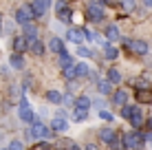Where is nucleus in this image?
<instances>
[{
  "label": "nucleus",
  "mask_w": 152,
  "mask_h": 150,
  "mask_svg": "<svg viewBox=\"0 0 152 150\" xmlns=\"http://www.w3.org/2000/svg\"><path fill=\"white\" fill-rule=\"evenodd\" d=\"M75 71H77V77H86V75H91V69H88L86 62H80V64H75Z\"/></svg>",
  "instance_id": "24"
},
{
  "label": "nucleus",
  "mask_w": 152,
  "mask_h": 150,
  "mask_svg": "<svg viewBox=\"0 0 152 150\" xmlns=\"http://www.w3.org/2000/svg\"><path fill=\"white\" fill-rule=\"evenodd\" d=\"M49 49H51V53H57V55L64 53V44H62V40H60V38H51Z\"/></svg>",
  "instance_id": "15"
},
{
  "label": "nucleus",
  "mask_w": 152,
  "mask_h": 150,
  "mask_svg": "<svg viewBox=\"0 0 152 150\" xmlns=\"http://www.w3.org/2000/svg\"><path fill=\"white\" fill-rule=\"evenodd\" d=\"M124 44H126V49H130L137 55H148V51H150L148 42H143V40H126Z\"/></svg>",
  "instance_id": "6"
},
{
  "label": "nucleus",
  "mask_w": 152,
  "mask_h": 150,
  "mask_svg": "<svg viewBox=\"0 0 152 150\" xmlns=\"http://www.w3.org/2000/svg\"><path fill=\"white\" fill-rule=\"evenodd\" d=\"M2 150H9V148H2Z\"/></svg>",
  "instance_id": "43"
},
{
  "label": "nucleus",
  "mask_w": 152,
  "mask_h": 150,
  "mask_svg": "<svg viewBox=\"0 0 152 150\" xmlns=\"http://www.w3.org/2000/svg\"><path fill=\"white\" fill-rule=\"evenodd\" d=\"M134 86H137V91H150V82H148V80H143V77L134 80Z\"/></svg>",
  "instance_id": "28"
},
{
  "label": "nucleus",
  "mask_w": 152,
  "mask_h": 150,
  "mask_svg": "<svg viewBox=\"0 0 152 150\" xmlns=\"http://www.w3.org/2000/svg\"><path fill=\"white\" fill-rule=\"evenodd\" d=\"M60 64H62V69H66V66H73V58L66 53V51L60 55Z\"/></svg>",
  "instance_id": "29"
},
{
  "label": "nucleus",
  "mask_w": 152,
  "mask_h": 150,
  "mask_svg": "<svg viewBox=\"0 0 152 150\" xmlns=\"http://www.w3.org/2000/svg\"><path fill=\"white\" fill-rule=\"evenodd\" d=\"M86 18L91 20V22H102L106 15H104V7L97 2V0H93V2H88L86 7Z\"/></svg>",
  "instance_id": "2"
},
{
  "label": "nucleus",
  "mask_w": 152,
  "mask_h": 150,
  "mask_svg": "<svg viewBox=\"0 0 152 150\" xmlns=\"http://www.w3.org/2000/svg\"><path fill=\"white\" fill-rule=\"evenodd\" d=\"M134 108H137V106H128V104L121 106V117H124V119H130L132 113H134Z\"/></svg>",
  "instance_id": "31"
},
{
  "label": "nucleus",
  "mask_w": 152,
  "mask_h": 150,
  "mask_svg": "<svg viewBox=\"0 0 152 150\" xmlns=\"http://www.w3.org/2000/svg\"><path fill=\"white\" fill-rule=\"evenodd\" d=\"M117 55H119V51L115 49V46H110V44L104 46V58L106 60H117Z\"/></svg>",
  "instance_id": "23"
},
{
  "label": "nucleus",
  "mask_w": 152,
  "mask_h": 150,
  "mask_svg": "<svg viewBox=\"0 0 152 150\" xmlns=\"http://www.w3.org/2000/svg\"><path fill=\"white\" fill-rule=\"evenodd\" d=\"M51 128H53V130H60V132L69 130V119H64V117H55V119H51Z\"/></svg>",
  "instance_id": "11"
},
{
  "label": "nucleus",
  "mask_w": 152,
  "mask_h": 150,
  "mask_svg": "<svg viewBox=\"0 0 152 150\" xmlns=\"http://www.w3.org/2000/svg\"><path fill=\"white\" fill-rule=\"evenodd\" d=\"M137 102L139 104H150L152 102V89L150 91H137Z\"/></svg>",
  "instance_id": "17"
},
{
  "label": "nucleus",
  "mask_w": 152,
  "mask_h": 150,
  "mask_svg": "<svg viewBox=\"0 0 152 150\" xmlns=\"http://www.w3.org/2000/svg\"><path fill=\"white\" fill-rule=\"evenodd\" d=\"M128 2H134V0H128Z\"/></svg>",
  "instance_id": "42"
},
{
  "label": "nucleus",
  "mask_w": 152,
  "mask_h": 150,
  "mask_svg": "<svg viewBox=\"0 0 152 150\" xmlns=\"http://www.w3.org/2000/svg\"><path fill=\"white\" fill-rule=\"evenodd\" d=\"M9 150H24V146H22V141H20V139H13V141L9 143Z\"/></svg>",
  "instance_id": "33"
},
{
  "label": "nucleus",
  "mask_w": 152,
  "mask_h": 150,
  "mask_svg": "<svg viewBox=\"0 0 152 150\" xmlns=\"http://www.w3.org/2000/svg\"><path fill=\"white\" fill-rule=\"evenodd\" d=\"M88 117V110H82V108H73V119L75 121H84Z\"/></svg>",
  "instance_id": "27"
},
{
  "label": "nucleus",
  "mask_w": 152,
  "mask_h": 150,
  "mask_svg": "<svg viewBox=\"0 0 152 150\" xmlns=\"http://www.w3.org/2000/svg\"><path fill=\"white\" fill-rule=\"evenodd\" d=\"M9 64H11L15 71L24 69V60H22V55H20V53H13V55H11V60H9Z\"/></svg>",
  "instance_id": "20"
},
{
  "label": "nucleus",
  "mask_w": 152,
  "mask_h": 150,
  "mask_svg": "<svg viewBox=\"0 0 152 150\" xmlns=\"http://www.w3.org/2000/svg\"><path fill=\"white\" fill-rule=\"evenodd\" d=\"M121 35H119V29L115 27V24H110V27L106 29V40L108 42H115V40H119Z\"/></svg>",
  "instance_id": "21"
},
{
  "label": "nucleus",
  "mask_w": 152,
  "mask_h": 150,
  "mask_svg": "<svg viewBox=\"0 0 152 150\" xmlns=\"http://www.w3.org/2000/svg\"><path fill=\"white\" fill-rule=\"evenodd\" d=\"M141 2H143L145 9H152V0H141Z\"/></svg>",
  "instance_id": "39"
},
{
  "label": "nucleus",
  "mask_w": 152,
  "mask_h": 150,
  "mask_svg": "<svg viewBox=\"0 0 152 150\" xmlns=\"http://www.w3.org/2000/svg\"><path fill=\"white\" fill-rule=\"evenodd\" d=\"M38 2L42 4V7H44V9H49L51 7V2H53V0H38Z\"/></svg>",
  "instance_id": "37"
},
{
  "label": "nucleus",
  "mask_w": 152,
  "mask_h": 150,
  "mask_svg": "<svg viewBox=\"0 0 152 150\" xmlns=\"http://www.w3.org/2000/svg\"><path fill=\"white\" fill-rule=\"evenodd\" d=\"M115 137H117V135H115L113 128H102V130H99V139H102L104 143H108V146L115 141Z\"/></svg>",
  "instance_id": "12"
},
{
  "label": "nucleus",
  "mask_w": 152,
  "mask_h": 150,
  "mask_svg": "<svg viewBox=\"0 0 152 150\" xmlns=\"http://www.w3.org/2000/svg\"><path fill=\"white\" fill-rule=\"evenodd\" d=\"M108 82H110V84H119V82H121V71L119 69H108Z\"/></svg>",
  "instance_id": "22"
},
{
  "label": "nucleus",
  "mask_w": 152,
  "mask_h": 150,
  "mask_svg": "<svg viewBox=\"0 0 152 150\" xmlns=\"http://www.w3.org/2000/svg\"><path fill=\"white\" fill-rule=\"evenodd\" d=\"M0 33H2V18H0Z\"/></svg>",
  "instance_id": "41"
},
{
  "label": "nucleus",
  "mask_w": 152,
  "mask_h": 150,
  "mask_svg": "<svg viewBox=\"0 0 152 150\" xmlns=\"http://www.w3.org/2000/svg\"><path fill=\"white\" fill-rule=\"evenodd\" d=\"M91 38H93V33H91V31H86V29H80V27L69 29V40H71V42H75V44H80V46H82L84 40H91Z\"/></svg>",
  "instance_id": "4"
},
{
  "label": "nucleus",
  "mask_w": 152,
  "mask_h": 150,
  "mask_svg": "<svg viewBox=\"0 0 152 150\" xmlns=\"http://www.w3.org/2000/svg\"><path fill=\"white\" fill-rule=\"evenodd\" d=\"M75 108H82V110H88L91 108V97L88 95H80L75 100Z\"/></svg>",
  "instance_id": "16"
},
{
  "label": "nucleus",
  "mask_w": 152,
  "mask_h": 150,
  "mask_svg": "<svg viewBox=\"0 0 152 150\" xmlns=\"http://www.w3.org/2000/svg\"><path fill=\"white\" fill-rule=\"evenodd\" d=\"M29 7H31V11H33V18H42V15L46 13V9L42 7V4L38 2V0H33V2H31Z\"/></svg>",
  "instance_id": "19"
},
{
  "label": "nucleus",
  "mask_w": 152,
  "mask_h": 150,
  "mask_svg": "<svg viewBox=\"0 0 152 150\" xmlns=\"http://www.w3.org/2000/svg\"><path fill=\"white\" fill-rule=\"evenodd\" d=\"M143 113H141V108L137 106V108H134V113H132V117H130V124H132V126L134 128H141V126H143Z\"/></svg>",
  "instance_id": "13"
},
{
  "label": "nucleus",
  "mask_w": 152,
  "mask_h": 150,
  "mask_svg": "<svg viewBox=\"0 0 152 150\" xmlns=\"http://www.w3.org/2000/svg\"><path fill=\"white\" fill-rule=\"evenodd\" d=\"M46 100H49L51 104H62V100H64V97H62L57 91H49V93H46Z\"/></svg>",
  "instance_id": "25"
},
{
  "label": "nucleus",
  "mask_w": 152,
  "mask_h": 150,
  "mask_svg": "<svg viewBox=\"0 0 152 150\" xmlns=\"http://www.w3.org/2000/svg\"><path fill=\"white\" fill-rule=\"evenodd\" d=\"M33 20V11H31L29 4H22V7L15 9V22L22 24V27H27V24Z\"/></svg>",
  "instance_id": "5"
},
{
  "label": "nucleus",
  "mask_w": 152,
  "mask_h": 150,
  "mask_svg": "<svg viewBox=\"0 0 152 150\" xmlns=\"http://www.w3.org/2000/svg\"><path fill=\"white\" fill-rule=\"evenodd\" d=\"M148 128H150V130H152V117H150V119H148Z\"/></svg>",
  "instance_id": "40"
},
{
  "label": "nucleus",
  "mask_w": 152,
  "mask_h": 150,
  "mask_svg": "<svg viewBox=\"0 0 152 150\" xmlns=\"http://www.w3.org/2000/svg\"><path fill=\"white\" fill-rule=\"evenodd\" d=\"M62 102H64V104H66V106H71V108H75V100H73V97H71V95H66V97H64V100H62Z\"/></svg>",
  "instance_id": "36"
},
{
  "label": "nucleus",
  "mask_w": 152,
  "mask_h": 150,
  "mask_svg": "<svg viewBox=\"0 0 152 150\" xmlns=\"http://www.w3.org/2000/svg\"><path fill=\"white\" fill-rule=\"evenodd\" d=\"M97 91L102 93V95H110L113 93V84L108 80H99V84H97Z\"/></svg>",
  "instance_id": "18"
},
{
  "label": "nucleus",
  "mask_w": 152,
  "mask_h": 150,
  "mask_svg": "<svg viewBox=\"0 0 152 150\" xmlns=\"http://www.w3.org/2000/svg\"><path fill=\"white\" fill-rule=\"evenodd\" d=\"M33 126H31V130H29V137L31 139H49L51 137V128L46 126V124H42V121H31Z\"/></svg>",
  "instance_id": "1"
},
{
  "label": "nucleus",
  "mask_w": 152,
  "mask_h": 150,
  "mask_svg": "<svg viewBox=\"0 0 152 150\" xmlns=\"http://www.w3.org/2000/svg\"><path fill=\"white\" fill-rule=\"evenodd\" d=\"M124 143H126V148H130V150H139L145 143V137L141 135V132L132 130V132H128V135L124 137Z\"/></svg>",
  "instance_id": "3"
},
{
  "label": "nucleus",
  "mask_w": 152,
  "mask_h": 150,
  "mask_svg": "<svg viewBox=\"0 0 152 150\" xmlns=\"http://www.w3.org/2000/svg\"><path fill=\"white\" fill-rule=\"evenodd\" d=\"M24 38H27V42L31 44V42H35V40H38V29L33 27V24H27V27H24Z\"/></svg>",
  "instance_id": "14"
},
{
  "label": "nucleus",
  "mask_w": 152,
  "mask_h": 150,
  "mask_svg": "<svg viewBox=\"0 0 152 150\" xmlns=\"http://www.w3.org/2000/svg\"><path fill=\"white\" fill-rule=\"evenodd\" d=\"M113 104L115 106H126V104H128V93H126L124 89L115 91L113 93Z\"/></svg>",
  "instance_id": "10"
},
{
  "label": "nucleus",
  "mask_w": 152,
  "mask_h": 150,
  "mask_svg": "<svg viewBox=\"0 0 152 150\" xmlns=\"http://www.w3.org/2000/svg\"><path fill=\"white\" fill-rule=\"evenodd\" d=\"M18 117L22 121H35V117H33V110H31V106L27 104V102H20V108H18Z\"/></svg>",
  "instance_id": "8"
},
{
  "label": "nucleus",
  "mask_w": 152,
  "mask_h": 150,
  "mask_svg": "<svg viewBox=\"0 0 152 150\" xmlns=\"http://www.w3.org/2000/svg\"><path fill=\"white\" fill-rule=\"evenodd\" d=\"M99 117H102L104 121H113V115H110V113H108V110H104V108H102V110H99Z\"/></svg>",
  "instance_id": "35"
},
{
  "label": "nucleus",
  "mask_w": 152,
  "mask_h": 150,
  "mask_svg": "<svg viewBox=\"0 0 152 150\" xmlns=\"http://www.w3.org/2000/svg\"><path fill=\"white\" fill-rule=\"evenodd\" d=\"M77 53H80L82 58H91V55H93V51L88 49V46H80V49H77Z\"/></svg>",
  "instance_id": "34"
},
{
  "label": "nucleus",
  "mask_w": 152,
  "mask_h": 150,
  "mask_svg": "<svg viewBox=\"0 0 152 150\" xmlns=\"http://www.w3.org/2000/svg\"><path fill=\"white\" fill-rule=\"evenodd\" d=\"M62 75H64L66 80H75V77H77V71H75V66H66V69L62 71Z\"/></svg>",
  "instance_id": "30"
},
{
  "label": "nucleus",
  "mask_w": 152,
  "mask_h": 150,
  "mask_svg": "<svg viewBox=\"0 0 152 150\" xmlns=\"http://www.w3.org/2000/svg\"><path fill=\"white\" fill-rule=\"evenodd\" d=\"M84 150H99L95 143H86V146H84Z\"/></svg>",
  "instance_id": "38"
},
{
  "label": "nucleus",
  "mask_w": 152,
  "mask_h": 150,
  "mask_svg": "<svg viewBox=\"0 0 152 150\" xmlns=\"http://www.w3.org/2000/svg\"><path fill=\"white\" fill-rule=\"evenodd\" d=\"M55 11H57V18H60V22H71V7H69V2L66 0H60V2L55 4Z\"/></svg>",
  "instance_id": "7"
},
{
  "label": "nucleus",
  "mask_w": 152,
  "mask_h": 150,
  "mask_svg": "<svg viewBox=\"0 0 152 150\" xmlns=\"http://www.w3.org/2000/svg\"><path fill=\"white\" fill-rule=\"evenodd\" d=\"M29 49L33 51L35 55H44V44H42L40 40H35V42H31V44H29Z\"/></svg>",
  "instance_id": "26"
},
{
  "label": "nucleus",
  "mask_w": 152,
  "mask_h": 150,
  "mask_svg": "<svg viewBox=\"0 0 152 150\" xmlns=\"http://www.w3.org/2000/svg\"><path fill=\"white\" fill-rule=\"evenodd\" d=\"M121 139H124V137H121ZM121 139H119V137H115V141L110 143V148H113V150H124V148H126V143L121 141Z\"/></svg>",
  "instance_id": "32"
},
{
  "label": "nucleus",
  "mask_w": 152,
  "mask_h": 150,
  "mask_svg": "<svg viewBox=\"0 0 152 150\" xmlns=\"http://www.w3.org/2000/svg\"><path fill=\"white\" fill-rule=\"evenodd\" d=\"M27 49H29L27 38H24V35H15V38H13V53H20V55H22Z\"/></svg>",
  "instance_id": "9"
}]
</instances>
